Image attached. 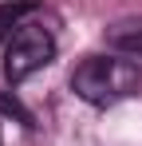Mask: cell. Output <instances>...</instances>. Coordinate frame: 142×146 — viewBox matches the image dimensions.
Masks as SVG:
<instances>
[{
    "label": "cell",
    "mask_w": 142,
    "mask_h": 146,
    "mask_svg": "<svg viewBox=\"0 0 142 146\" xmlns=\"http://www.w3.org/2000/svg\"><path fill=\"white\" fill-rule=\"evenodd\" d=\"M138 83H142L138 63L126 59V55H115V51L83 59L75 67V75H71V91L91 107H115V103L134 95Z\"/></svg>",
    "instance_id": "6da1fadb"
},
{
    "label": "cell",
    "mask_w": 142,
    "mask_h": 146,
    "mask_svg": "<svg viewBox=\"0 0 142 146\" xmlns=\"http://www.w3.org/2000/svg\"><path fill=\"white\" fill-rule=\"evenodd\" d=\"M55 55V40L44 24L36 20H24L12 36H8V48H4V75L8 83H20L28 75H36L44 63H51Z\"/></svg>",
    "instance_id": "7a4b0ae2"
},
{
    "label": "cell",
    "mask_w": 142,
    "mask_h": 146,
    "mask_svg": "<svg viewBox=\"0 0 142 146\" xmlns=\"http://www.w3.org/2000/svg\"><path fill=\"white\" fill-rule=\"evenodd\" d=\"M107 44L115 55H126V59H142V20L130 16V20H118V24L107 28Z\"/></svg>",
    "instance_id": "3957f363"
},
{
    "label": "cell",
    "mask_w": 142,
    "mask_h": 146,
    "mask_svg": "<svg viewBox=\"0 0 142 146\" xmlns=\"http://www.w3.org/2000/svg\"><path fill=\"white\" fill-rule=\"evenodd\" d=\"M32 12H36V0H8V4H0V36H12L24 24V16H32Z\"/></svg>",
    "instance_id": "277c9868"
},
{
    "label": "cell",
    "mask_w": 142,
    "mask_h": 146,
    "mask_svg": "<svg viewBox=\"0 0 142 146\" xmlns=\"http://www.w3.org/2000/svg\"><path fill=\"white\" fill-rule=\"evenodd\" d=\"M0 111H4V115H16L20 122H32V115L24 111V107L16 103V99H8V95H0Z\"/></svg>",
    "instance_id": "5b68a950"
}]
</instances>
